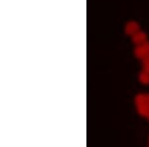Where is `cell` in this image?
<instances>
[{
	"mask_svg": "<svg viewBox=\"0 0 149 147\" xmlns=\"http://www.w3.org/2000/svg\"><path fill=\"white\" fill-rule=\"evenodd\" d=\"M148 118H149V116H148Z\"/></svg>",
	"mask_w": 149,
	"mask_h": 147,
	"instance_id": "7",
	"label": "cell"
},
{
	"mask_svg": "<svg viewBox=\"0 0 149 147\" xmlns=\"http://www.w3.org/2000/svg\"><path fill=\"white\" fill-rule=\"evenodd\" d=\"M139 81H140L142 84H145V85L149 84V73L148 72H146V71L141 72L140 75H139Z\"/></svg>",
	"mask_w": 149,
	"mask_h": 147,
	"instance_id": "4",
	"label": "cell"
},
{
	"mask_svg": "<svg viewBox=\"0 0 149 147\" xmlns=\"http://www.w3.org/2000/svg\"><path fill=\"white\" fill-rule=\"evenodd\" d=\"M147 39V36H146L145 33L141 32V31H138L135 34L132 35V41H133L134 44L136 45H141L143 44L144 42Z\"/></svg>",
	"mask_w": 149,
	"mask_h": 147,
	"instance_id": "1",
	"label": "cell"
},
{
	"mask_svg": "<svg viewBox=\"0 0 149 147\" xmlns=\"http://www.w3.org/2000/svg\"><path fill=\"white\" fill-rule=\"evenodd\" d=\"M139 31V25L138 23L134 22V21H130V22H128L126 24L125 26V33L127 35H133L135 34L136 32H138Z\"/></svg>",
	"mask_w": 149,
	"mask_h": 147,
	"instance_id": "2",
	"label": "cell"
},
{
	"mask_svg": "<svg viewBox=\"0 0 149 147\" xmlns=\"http://www.w3.org/2000/svg\"><path fill=\"white\" fill-rule=\"evenodd\" d=\"M135 102L137 105H144L145 102V95H136L135 98Z\"/></svg>",
	"mask_w": 149,
	"mask_h": 147,
	"instance_id": "5",
	"label": "cell"
},
{
	"mask_svg": "<svg viewBox=\"0 0 149 147\" xmlns=\"http://www.w3.org/2000/svg\"><path fill=\"white\" fill-rule=\"evenodd\" d=\"M143 63H149V54L143 59Z\"/></svg>",
	"mask_w": 149,
	"mask_h": 147,
	"instance_id": "6",
	"label": "cell"
},
{
	"mask_svg": "<svg viewBox=\"0 0 149 147\" xmlns=\"http://www.w3.org/2000/svg\"><path fill=\"white\" fill-rule=\"evenodd\" d=\"M135 56L137 57V58H139V59H144L147 55L149 54V53L146 51L145 49H144V47L142 45H139L138 47H136L135 48Z\"/></svg>",
	"mask_w": 149,
	"mask_h": 147,
	"instance_id": "3",
	"label": "cell"
}]
</instances>
